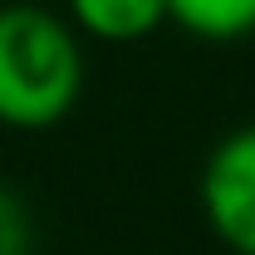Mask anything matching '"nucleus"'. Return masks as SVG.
Returning <instances> with one entry per match:
<instances>
[{
    "label": "nucleus",
    "mask_w": 255,
    "mask_h": 255,
    "mask_svg": "<svg viewBox=\"0 0 255 255\" xmlns=\"http://www.w3.org/2000/svg\"><path fill=\"white\" fill-rule=\"evenodd\" d=\"M84 89V49L44 5H0V123L54 128Z\"/></svg>",
    "instance_id": "1"
},
{
    "label": "nucleus",
    "mask_w": 255,
    "mask_h": 255,
    "mask_svg": "<svg viewBox=\"0 0 255 255\" xmlns=\"http://www.w3.org/2000/svg\"><path fill=\"white\" fill-rule=\"evenodd\" d=\"M172 20L196 39H241L255 34V0H167Z\"/></svg>",
    "instance_id": "4"
},
{
    "label": "nucleus",
    "mask_w": 255,
    "mask_h": 255,
    "mask_svg": "<svg viewBox=\"0 0 255 255\" xmlns=\"http://www.w3.org/2000/svg\"><path fill=\"white\" fill-rule=\"evenodd\" d=\"M201 211L221 246L255 255V123L211 147L201 167Z\"/></svg>",
    "instance_id": "2"
},
{
    "label": "nucleus",
    "mask_w": 255,
    "mask_h": 255,
    "mask_svg": "<svg viewBox=\"0 0 255 255\" xmlns=\"http://www.w3.org/2000/svg\"><path fill=\"white\" fill-rule=\"evenodd\" d=\"M69 20L94 39L132 44V39L152 34L157 25H167L172 5L167 0H69Z\"/></svg>",
    "instance_id": "3"
},
{
    "label": "nucleus",
    "mask_w": 255,
    "mask_h": 255,
    "mask_svg": "<svg viewBox=\"0 0 255 255\" xmlns=\"http://www.w3.org/2000/svg\"><path fill=\"white\" fill-rule=\"evenodd\" d=\"M0 255H34V221L20 191L0 182Z\"/></svg>",
    "instance_id": "5"
}]
</instances>
